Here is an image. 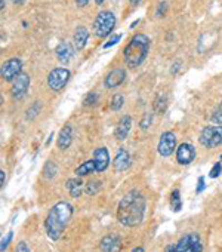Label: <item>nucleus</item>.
<instances>
[{
  "mask_svg": "<svg viewBox=\"0 0 222 252\" xmlns=\"http://www.w3.org/2000/svg\"><path fill=\"white\" fill-rule=\"evenodd\" d=\"M147 202L141 191L131 190L123 196L117 206V220L125 227H136L142 223Z\"/></svg>",
  "mask_w": 222,
  "mask_h": 252,
  "instance_id": "obj_1",
  "label": "nucleus"
},
{
  "mask_svg": "<svg viewBox=\"0 0 222 252\" xmlns=\"http://www.w3.org/2000/svg\"><path fill=\"white\" fill-rule=\"evenodd\" d=\"M73 212H74V209L68 202H58V204H55L50 208V211L44 220V230H46L49 239L58 240L63 236L66 227L71 221Z\"/></svg>",
  "mask_w": 222,
  "mask_h": 252,
  "instance_id": "obj_2",
  "label": "nucleus"
},
{
  "mask_svg": "<svg viewBox=\"0 0 222 252\" xmlns=\"http://www.w3.org/2000/svg\"><path fill=\"white\" fill-rule=\"evenodd\" d=\"M148 49H150V39L145 34H135L128 46L125 47V63L131 69L139 67L147 55H148Z\"/></svg>",
  "mask_w": 222,
  "mask_h": 252,
  "instance_id": "obj_3",
  "label": "nucleus"
},
{
  "mask_svg": "<svg viewBox=\"0 0 222 252\" xmlns=\"http://www.w3.org/2000/svg\"><path fill=\"white\" fill-rule=\"evenodd\" d=\"M114 25H116L114 14L110 12V11H102L96 15V18L93 21V33L96 37L104 39L113 31Z\"/></svg>",
  "mask_w": 222,
  "mask_h": 252,
  "instance_id": "obj_4",
  "label": "nucleus"
},
{
  "mask_svg": "<svg viewBox=\"0 0 222 252\" xmlns=\"http://www.w3.org/2000/svg\"><path fill=\"white\" fill-rule=\"evenodd\" d=\"M200 144L207 148H215L222 145V125L218 126H206L199 138Z\"/></svg>",
  "mask_w": 222,
  "mask_h": 252,
  "instance_id": "obj_5",
  "label": "nucleus"
},
{
  "mask_svg": "<svg viewBox=\"0 0 222 252\" xmlns=\"http://www.w3.org/2000/svg\"><path fill=\"white\" fill-rule=\"evenodd\" d=\"M70 76H71V73H70L68 69H63V67H60V69H53V70L49 73V76H47V85H49V88H50L52 91L60 92V91H63V89L66 88V85L68 83Z\"/></svg>",
  "mask_w": 222,
  "mask_h": 252,
  "instance_id": "obj_6",
  "label": "nucleus"
},
{
  "mask_svg": "<svg viewBox=\"0 0 222 252\" xmlns=\"http://www.w3.org/2000/svg\"><path fill=\"white\" fill-rule=\"evenodd\" d=\"M175 246H177V252H201L203 251V243L197 233H188L182 236Z\"/></svg>",
  "mask_w": 222,
  "mask_h": 252,
  "instance_id": "obj_7",
  "label": "nucleus"
},
{
  "mask_svg": "<svg viewBox=\"0 0 222 252\" xmlns=\"http://www.w3.org/2000/svg\"><path fill=\"white\" fill-rule=\"evenodd\" d=\"M22 70V61L20 58H11L2 66V77L6 82H14Z\"/></svg>",
  "mask_w": 222,
  "mask_h": 252,
  "instance_id": "obj_8",
  "label": "nucleus"
},
{
  "mask_svg": "<svg viewBox=\"0 0 222 252\" xmlns=\"http://www.w3.org/2000/svg\"><path fill=\"white\" fill-rule=\"evenodd\" d=\"M177 147V137L172 132H164L160 137L158 145H157V151L160 156L168 158L174 153V150Z\"/></svg>",
  "mask_w": 222,
  "mask_h": 252,
  "instance_id": "obj_9",
  "label": "nucleus"
},
{
  "mask_svg": "<svg viewBox=\"0 0 222 252\" xmlns=\"http://www.w3.org/2000/svg\"><path fill=\"white\" fill-rule=\"evenodd\" d=\"M30 86V77L25 73H21L14 82H12V88H11V93L15 99H21L25 93L27 89Z\"/></svg>",
  "mask_w": 222,
  "mask_h": 252,
  "instance_id": "obj_10",
  "label": "nucleus"
},
{
  "mask_svg": "<svg viewBox=\"0 0 222 252\" xmlns=\"http://www.w3.org/2000/svg\"><path fill=\"white\" fill-rule=\"evenodd\" d=\"M196 158V148L188 144V142H184L178 147L177 150V160L179 165H190Z\"/></svg>",
  "mask_w": 222,
  "mask_h": 252,
  "instance_id": "obj_11",
  "label": "nucleus"
},
{
  "mask_svg": "<svg viewBox=\"0 0 222 252\" xmlns=\"http://www.w3.org/2000/svg\"><path fill=\"white\" fill-rule=\"evenodd\" d=\"M126 79V71L125 69L119 67V69H114V70H111L107 77H105V86L108 89H113V88H117L120 86Z\"/></svg>",
  "mask_w": 222,
  "mask_h": 252,
  "instance_id": "obj_12",
  "label": "nucleus"
},
{
  "mask_svg": "<svg viewBox=\"0 0 222 252\" xmlns=\"http://www.w3.org/2000/svg\"><path fill=\"white\" fill-rule=\"evenodd\" d=\"M99 248L102 252H120L122 249V240L116 234H110L101 239Z\"/></svg>",
  "mask_w": 222,
  "mask_h": 252,
  "instance_id": "obj_13",
  "label": "nucleus"
},
{
  "mask_svg": "<svg viewBox=\"0 0 222 252\" xmlns=\"http://www.w3.org/2000/svg\"><path fill=\"white\" fill-rule=\"evenodd\" d=\"M93 162L96 165V172H104L108 165H110V155H108V150L105 147L96 148L93 151Z\"/></svg>",
  "mask_w": 222,
  "mask_h": 252,
  "instance_id": "obj_14",
  "label": "nucleus"
},
{
  "mask_svg": "<svg viewBox=\"0 0 222 252\" xmlns=\"http://www.w3.org/2000/svg\"><path fill=\"white\" fill-rule=\"evenodd\" d=\"M131 128H132V119H131V116H123V117L119 120V123H117V126H116V129H114V137H116L119 141L126 139L128 135H129Z\"/></svg>",
  "mask_w": 222,
  "mask_h": 252,
  "instance_id": "obj_15",
  "label": "nucleus"
},
{
  "mask_svg": "<svg viewBox=\"0 0 222 252\" xmlns=\"http://www.w3.org/2000/svg\"><path fill=\"white\" fill-rule=\"evenodd\" d=\"M55 52H57V57H58L60 63L68 64L70 60H71L73 55H74V49H73V46H71L68 42H63V43H60V45L57 46V50H55Z\"/></svg>",
  "mask_w": 222,
  "mask_h": 252,
  "instance_id": "obj_16",
  "label": "nucleus"
},
{
  "mask_svg": "<svg viewBox=\"0 0 222 252\" xmlns=\"http://www.w3.org/2000/svg\"><path fill=\"white\" fill-rule=\"evenodd\" d=\"M114 168L117 172H123L126 171L129 166H131V155L128 153V151L125 148H119L117 155L114 158V162H113Z\"/></svg>",
  "mask_w": 222,
  "mask_h": 252,
  "instance_id": "obj_17",
  "label": "nucleus"
},
{
  "mask_svg": "<svg viewBox=\"0 0 222 252\" xmlns=\"http://www.w3.org/2000/svg\"><path fill=\"white\" fill-rule=\"evenodd\" d=\"M71 141H73V129L70 125H66L61 132H60V137H58V148L60 150H67L70 145H71Z\"/></svg>",
  "mask_w": 222,
  "mask_h": 252,
  "instance_id": "obj_18",
  "label": "nucleus"
},
{
  "mask_svg": "<svg viewBox=\"0 0 222 252\" xmlns=\"http://www.w3.org/2000/svg\"><path fill=\"white\" fill-rule=\"evenodd\" d=\"M89 39V31L86 27L80 25L76 28V33H74V47L77 50H82L85 46H86V42Z\"/></svg>",
  "mask_w": 222,
  "mask_h": 252,
  "instance_id": "obj_19",
  "label": "nucleus"
},
{
  "mask_svg": "<svg viewBox=\"0 0 222 252\" xmlns=\"http://www.w3.org/2000/svg\"><path fill=\"white\" fill-rule=\"evenodd\" d=\"M66 187H67L70 196L74 197V199L80 197L82 193H83V183H82L79 178H70V180L66 183Z\"/></svg>",
  "mask_w": 222,
  "mask_h": 252,
  "instance_id": "obj_20",
  "label": "nucleus"
},
{
  "mask_svg": "<svg viewBox=\"0 0 222 252\" xmlns=\"http://www.w3.org/2000/svg\"><path fill=\"white\" fill-rule=\"evenodd\" d=\"M95 172H96V165H95L93 159L86 160L85 163H82V165L76 169L77 177H86V175H90V174H95Z\"/></svg>",
  "mask_w": 222,
  "mask_h": 252,
  "instance_id": "obj_21",
  "label": "nucleus"
},
{
  "mask_svg": "<svg viewBox=\"0 0 222 252\" xmlns=\"http://www.w3.org/2000/svg\"><path fill=\"white\" fill-rule=\"evenodd\" d=\"M179 196H181V194H179V190H174V191H172V196H171V205H172L174 212H179V211H181L182 204H181V197H179Z\"/></svg>",
  "mask_w": 222,
  "mask_h": 252,
  "instance_id": "obj_22",
  "label": "nucleus"
},
{
  "mask_svg": "<svg viewBox=\"0 0 222 252\" xmlns=\"http://www.w3.org/2000/svg\"><path fill=\"white\" fill-rule=\"evenodd\" d=\"M101 181H89L86 185H85V193L88 196H95L99 190H101Z\"/></svg>",
  "mask_w": 222,
  "mask_h": 252,
  "instance_id": "obj_23",
  "label": "nucleus"
},
{
  "mask_svg": "<svg viewBox=\"0 0 222 252\" xmlns=\"http://www.w3.org/2000/svg\"><path fill=\"white\" fill-rule=\"evenodd\" d=\"M57 165H55L53 162H47L46 165H44V169H43V175H44V178H47V180H52L55 175H57Z\"/></svg>",
  "mask_w": 222,
  "mask_h": 252,
  "instance_id": "obj_24",
  "label": "nucleus"
},
{
  "mask_svg": "<svg viewBox=\"0 0 222 252\" xmlns=\"http://www.w3.org/2000/svg\"><path fill=\"white\" fill-rule=\"evenodd\" d=\"M123 103H125V98H123V95H120V93H116L113 98H111V110H114V112L120 110V109H122V106H123Z\"/></svg>",
  "mask_w": 222,
  "mask_h": 252,
  "instance_id": "obj_25",
  "label": "nucleus"
},
{
  "mask_svg": "<svg viewBox=\"0 0 222 252\" xmlns=\"http://www.w3.org/2000/svg\"><path fill=\"white\" fill-rule=\"evenodd\" d=\"M166 107H168V103H166V98H164V96H160V98H157V99H155V103H154V109H155V112L163 113V112L166 110Z\"/></svg>",
  "mask_w": 222,
  "mask_h": 252,
  "instance_id": "obj_26",
  "label": "nucleus"
},
{
  "mask_svg": "<svg viewBox=\"0 0 222 252\" xmlns=\"http://www.w3.org/2000/svg\"><path fill=\"white\" fill-rule=\"evenodd\" d=\"M98 99H99V96H98V93H95V92H90L86 98H85V106H89V107H92V106H95L96 103H98Z\"/></svg>",
  "mask_w": 222,
  "mask_h": 252,
  "instance_id": "obj_27",
  "label": "nucleus"
},
{
  "mask_svg": "<svg viewBox=\"0 0 222 252\" xmlns=\"http://www.w3.org/2000/svg\"><path fill=\"white\" fill-rule=\"evenodd\" d=\"M212 120L218 125H222V104L219 107H216V110L212 115Z\"/></svg>",
  "mask_w": 222,
  "mask_h": 252,
  "instance_id": "obj_28",
  "label": "nucleus"
},
{
  "mask_svg": "<svg viewBox=\"0 0 222 252\" xmlns=\"http://www.w3.org/2000/svg\"><path fill=\"white\" fill-rule=\"evenodd\" d=\"M120 39H122V34H114L107 43H104L102 47H104V49H108V47H111V46H114V45H117V43L120 42Z\"/></svg>",
  "mask_w": 222,
  "mask_h": 252,
  "instance_id": "obj_29",
  "label": "nucleus"
},
{
  "mask_svg": "<svg viewBox=\"0 0 222 252\" xmlns=\"http://www.w3.org/2000/svg\"><path fill=\"white\" fill-rule=\"evenodd\" d=\"M221 171H222L221 162H216V163L213 165V168L210 169V172H209V177H210V178H218V177H219V174H221Z\"/></svg>",
  "mask_w": 222,
  "mask_h": 252,
  "instance_id": "obj_30",
  "label": "nucleus"
},
{
  "mask_svg": "<svg viewBox=\"0 0 222 252\" xmlns=\"http://www.w3.org/2000/svg\"><path fill=\"white\" fill-rule=\"evenodd\" d=\"M39 112H40V104H39V103H36L31 109H28V112H27V119H33V117H36Z\"/></svg>",
  "mask_w": 222,
  "mask_h": 252,
  "instance_id": "obj_31",
  "label": "nucleus"
},
{
  "mask_svg": "<svg viewBox=\"0 0 222 252\" xmlns=\"http://www.w3.org/2000/svg\"><path fill=\"white\" fill-rule=\"evenodd\" d=\"M12 236H14V233H12V231H9V233H8V236L2 239V248H0V249H2V252H5V249L8 248V245H9V242H11Z\"/></svg>",
  "mask_w": 222,
  "mask_h": 252,
  "instance_id": "obj_32",
  "label": "nucleus"
},
{
  "mask_svg": "<svg viewBox=\"0 0 222 252\" xmlns=\"http://www.w3.org/2000/svg\"><path fill=\"white\" fill-rule=\"evenodd\" d=\"M151 116H148V115H145L144 116V119L141 120V128L142 129H147V128H150V125H151Z\"/></svg>",
  "mask_w": 222,
  "mask_h": 252,
  "instance_id": "obj_33",
  "label": "nucleus"
},
{
  "mask_svg": "<svg viewBox=\"0 0 222 252\" xmlns=\"http://www.w3.org/2000/svg\"><path fill=\"white\" fill-rule=\"evenodd\" d=\"M15 252H30V249H28V246H27L25 242H20V243L15 246Z\"/></svg>",
  "mask_w": 222,
  "mask_h": 252,
  "instance_id": "obj_34",
  "label": "nucleus"
},
{
  "mask_svg": "<svg viewBox=\"0 0 222 252\" xmlns=\"http://www.w3.org/2000/svg\"><path fill=\"white\" fill-rule=\"evenodd\" d=\"M204 178L203 177H200L199 178V183H197V188H196V193H201L203 190H204Z\"/></svg>",
  "mask_w": 222,
  "mask_h": 252,
  "instance_id": "obj_35",
  "label": "nucleus"
},
{
  "mask_svg": "<svg viewBox=\"0 0 222 252\" xmlns=\"http://www.w3.org/2000/svg\"><path fill=\"white\" fill-rule=\"evenodd\" d=\"M74 2L77 3V6H80V8H85V6L89 3V0H74Z\"/></svg>",
  "mask_w": 222,
  "mask_h": 252,
  "instance_id": "obj_36",
  "label": "nucleus"
},
{
  "mask_svg": "<svg viewBox=\"0 0 222 252\" xmlns=\"http://www.w3.org/2000/svg\"><path fill=\"white\" fill-rule=\"evenodd\" d=\"M166 3H161V5H158V11H157V15H163V12L166 11Z\"/></svg>",
  "mask_w": 222,
  "mask_h": 252,
  "instance_id": "obj_37",
  "label": "nucleus"
},
{
  "mask_svg": "<svg viewBox=\"0 0 222 252\" xmlns=\"http://www.w3.org/2000/svg\"><path fill=\"white\" fill-rule=\"evenodd\" d=\"M179 66H181V61H177L174 64V69H172V74H177V71L179 70Z\"/></svg>",
  "mask_w": 222,
  "mask_h": 252,
  "instance_id": "obj_38",
  "label": "nucleus"
},
{
  "mask_svg": "<svg viewBox=\"0 0 222 252\" xmlns=\"http://www.w3.org/2000/svg\"><path fill=\"white\" fill-rule=\"evenodd\" d=\"M0 185H5V171H0Z\"/></svg>",
  "mask_w": 222,
  "mask_h": 252,
  "instance_id": "obj_39",
  "label": "nucleus"
},
{
  "mask_svg": "<svg viewBox=\"0 0 222 252\" xmlns=\"http://www.w3.org/2000/svg\"><path fill=\"white\" fill-rule=\"evenodd\" d=\"M164 252H177V246H175V245H171V246L166 248V251H164Z\"/></svg>",
  "mask_w": 222,
  "mask_h": 252,
  "instance_id": "obj_40",
  "label": "nucleus"
},
{
  "mask_svg": "<svg viewBox=\"0 0 222 252\" xmlns=\"http://www.w3.org/2000/svg\"><path fill=\"white\" fill-rule=\"evenodd\" d=\"M132 252H145V251H144V248H142V246H138V248H133V249H132Z\"/></svg>",
  "mask_w": 222,
  "mask_h": 252,
  "instance_id": "obj_41",
  "label": "nucleus"
},
{
  "mask_svg": "<svg viewBox=\"0 0 222 252\" xmlns=\"http://www.w3.org/2000/svg\"><path fill=\"white\" fill-rule=\"evenodd\" d=\"M139 24V20H136V21H133L132 24H131V28H133V27H136Z\"/></svg>",
  "mask_w": 222,
  "mask_h": 252,
  "instance_id": "obj_42",
  "label": "nucleus"
},
{
  "mask_svg": "<svg viewBox=\"0 0 222 252\" xmlns=\"http://www.w3.org/2000/svg\"><path fill=\"white\" fill-rule=\"evenodd\" d=\"M95 2H96V5H98V6H101V5L105 2V0H95Z\"/></svg>",
  "mask_w": 222,
  "mask_h": 252,
  "instance_id": "obj_43",
  "label": "nucleus"
},
{
  "mask_svg": "<svg viewBox=\"0 0 222 252\" xmlns=\"http://www.w3.org/2000/svg\"><path fill=\"white\" fill-rule=\"evenodd\" d=\"M139 2H141V0H131V3H132V5H138Z\"/></svg>",
  "mask_w": 222,
  "mask_h": 252,
  "instance_id": "obj_44",
  "label": "nucleus"
},
{
  "mask_svg": "<svg viewBox=\"0 0 222 252\" xmlns=\"http://www.w3.org/2000/svg\"><path fill=\"white\" fill-rule=\"evenodd\" d=\"M12 2H14V3H21L22 0H12Z\"/></svg>",
  "mask_w": 222,
  "mask_h": 252,
  "instance_id": "obj_45",
  "label": "nucleus"
},
{
  "mask_svg": "<svg viewBox=\"0 0 222 252\" xmlns=\"http://www.w3.org/2000/svg\"><path fill=\"white\" fill-rule=\"evenodd\" d=\"M2 9H5V0H2Z\"/></svg>",
  "mask_w": 222,
  "mask_h": 252,
  "instance_id": "obj_46",
  "label": "nucleus"
}]
</instances>
